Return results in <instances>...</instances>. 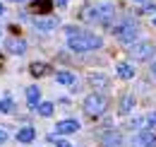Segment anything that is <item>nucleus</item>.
Wrapping results in <instances>:
<instances>
[{
    "label": "nucleus",
    "instance_id": "nucleus-13",
    "mask_svg": "<svg viewBox=\"0 0 156 147\" xmlns=\"http://www.w3.org/2000/svg\"><path fill=\"white\" fill-rule=\"evenodd\" d=\"M34 135H36L34 128H29V126H27V128H22L20 133H17V140H20V142H31V140H34Z\"/></svg>",
    "mask_w": 156,
    "mask_h": 147
},
{
    "label": "nucleus",
    "instance_id": "nucleus-5",
    "mask_svg": "<svg viewBox=\"0 0 156 147\" xmlns=\"http://www.w3.org/2000/svg\"><path fill=\"white\" fill-rule=\"evenodd\" d=\"M130 55H132L135 60H147V58H151V55H154V46H151V43H147V41L135 43V46L130 48Z\"/></svg>",
    "mask_w": 156,
    "mask_h": 147
},
{
    "label": "nucleus",
    "instance_id": "nucleus-25",
    "mask_svg": "<svg viewBox=\"0 0 156 147\" xmlns=\"http://www.w3.org/2000/svg\"><path fill=\"white\" fill-rule=\"evenodd\" d=\"M55 5H58V7H65V5H67V0H55Z\"/></svg>",
    "mask_w": 156,
    "mask_h": 147
},
{
    "label": "nucleus",
    "instance_id": "nucleus-20",
    "mask_svg": "<svg viewBox=\"0 0 156 147\" xmlns=\"http://www.w3.org/2000/svg\"><path fill=\"white\" fill-rule=\"evenodd\" d=\"M31 73L34 75H48V65L46 63H34L31 65Z\"/></svg>",
    "mask_w": 156,
    "mask_h": 147
},
{
    "label": "nucleus",
    "instance_id": "nucleus-14",
    "mask_svg": "<svg viewBox=\"0 0 156 147\" xmlns=\"http://www.w3.org/2000/svg\"><path fill=\"white\" fill-rule=\"evenodd\" d=\"M27 99H29V104L36 109V106H39V87H29V89H27Z\"/></svg>",
    "mask_w": 156,
    "mask_h": 147
},
{
    "label": "nucleus",
    "instance_id": "nucleus-22",
    "mask_svg": "<svg viewBox=\"0 0 156 147\" xmlns=\"http://www.w3.org/2000/svg\"><path fill=\"white\" fill-rule=\"evenodd\" d=\"M154 10H156V5H151V2H149V5H144V10H142V12H147V15H151Z\"/></svg>",
    "mask_w": 156,
    "mask_h": 147
},
{
    "label": "nucleus",
    "instance_id": "nucleus-15",
    "mask_svg": "<svg viewBox=\"0 0 156 147\" xmlns=\"http://www.w3.org/2000/svg\"><path fill=\"white\" fill-rule=\"evenodd\" d=\"M41 116H53V104L51 101H39V106H36Z\"/></svg>",
    "mask_w": 156,
    "mask_h": 147
},
{
    "label": "nucleus",
    "instance_id": "nucleus-16",
    "mask_svg": "<svg viewBox=\"0 0 156 147\" xmlns=\"http://www.w3.org/2000/svg\"><path fill=\"white\" fill-rule=\"evenodd\" d=\"M55 80H58L60 85H75V75L72 73H58Z\"/></svg>",
    "mask_w": 156,
    "mask_h": 147
},
{
    "label": "nucleus",
    "instance_id": "nucleus-9",
    "mask_svg": "<svg viewBox=\"0 0 156 147\" xmlns=\"http://www.w3.org/2000/svg\"><path fill=\"white\" fill-rule=\"evenodd\" d=\"M135 145H139V147H154L156 145V133H151V130H142V133L135 138Z\"/></svg>",
    "mask_w": 156,
    "mask_h": 147
},
{
    "label": "nucleus",
    "instance_id": "nucleus-18",
    "mask_svg": "<svg viewBox=\"0 0 156 147\" xmlns=\"http://www.w3.org/2000/svg\"><path fill=\"white\" fill-rule=\"evenodd\" d=\"M0 111L2 113H12L15 111V101L12 99H0Z\"/></svg>",
    "mask_w": 156,
    "mask_h": 147
},
{
    "label": "nucleus",
    "instance_id": "nucleus-10",
    "mask_svg": "<svg viewBox=\"0 0 156 147\" xmlns=\"http://www.w3.org/2000/svg\"><path fill=\"white\" fill-rule=\"evenodd\" d=\"M5 48H7L10 53L20 55V53H24V51H27V43H24L22 39H7V41H5Z\"/></svg>",
    "mask_w": 156,
    "mask_h": 147
},
{
    "label": "nucleus",
    "instance_id": "nucleus-4",
    "mask_svg": "<svg viewBox=\"0 0 156 147\" xmlns=\"http://www.w3.org/2000/svg\"><path fill=\"white\" fill-rule=\"evenodd\" d=\"M113 15H115V7L113 5H98L96 12H91V19H96L98 24H111V19H113Z\"/></svg>",
    "mask_w": 156,
    "mask_h": 147
},
{
    "label": "nucleus",
    "instance_id": "nucleus-1",
    "mask_svg": "<svg viewBox=\"0 0 156 147\" xmlns=\"http://www.w3.org/2000/svg\"><path fill=\"white\" fill-rule=\"evenodd\" d=\"M67 43H70V48L77 51V53L94 51V48H101V46H103L101 36H96L94 32H87V29H77V27H70V29H67Z\"/></svg>",
    "mask_w": 156,
    "mask_h": 147
},
{
    "label": "nucleus",
    "instance_id": "nucleus-30",
    "mask_svg": "<svg viewBox=\"0 0 156 147\" xmlns=\"http://www.w3.org/2000/svg\"><path fill=\"white\" fill-rule=\"evenodd\" d=\"M137 2H139V0H137Z\"/></svg>",
    "mask_w": 156,
    "mask_h": 147
},
{
    "label": "nucleus",
    "instance_id": "nucleus-29",
    "mask_svg": "<svg viewBox=\"0 0 156 147\" xmlns=\"http://www.w3.org/2000/svg\"><path fill=\"white\" fill-rule=\"evenodd\" d=\"M154 24H156V17H154Z\"/></svg>",
    "mask_w": 156,
    "mask_h": 147
},
{
    "label": "nucleus",
    "instance_id": "nucleus-26",
    "mask_svg": "<svg viewBox=\"0 0 156 147\" xmlns=\"http://www.w3.org/2000/svg\"><path fill=\"white\" fill-rule=\"evenodd\" d=\"M151 75L156 77V60H154V65H151Z\"/></svg>",
    "mask_w": 156,
    "mask_h": 147
},
{
    "label": "nucleus",
    "instance_id": "nucleus-27",
    "mask_svg": "<svg viewBox=\"0 0 156 147\" xmlns=\"http://www.w3.org/2000/svg\"><path fill=\"white\" fill-rule=\"evenodd\" d=\"M2 12H5V7H2V5H0V17H2Z\"/></svg>",
    "mask_w": 156,
    "mask_h": 147
},
{
    "label": "nucleus",
    "instance_id": "nucleus-6",
    "mask_svg": "<svg viewBox=\"0 0 156 147\" xmlns=\"http://www.w3.org/2000/svg\"><path fill=\"white\" fill-rule=\"evenodd\" d=\"M34 27L36 29H41V32H51V29H55L58 27V17H53V15H48V17H36L34 19Z\"/></svg>",
    "mask_w": 156,
    "mask_h": 147
},
{
    "label": "nucleus",
    "instance_id": "nucleus-11",
    "mask_svg": "<svg viewBox=\"0 0 156 147\" xmlns=\"http://www.w3.org/2000/svg\"><path fill=\"white\" fill-rule=\"evenodd\" d=\"M135 106V96L132 94H122L120 96V113H130Z\"/></svg>",
    "mask_w": 156,
    "mask_h": 147
},
{
    "label": "nucleus",
    "instance_id": "nucleus-21",
    "mask_svg": "<svg viewBox=\"0 0 156 147\" xmlns=\"http://www.w3.org/2000/svg\"><path fill=\"white\" fill-rule=\"evenodd\" d=\"M147 123H149V126H156V111H154V113H149V116H147Z\"/></svg>",
    "mask_w": 156,
    "mask_h": 147
},
{
    "label": "nucleus",
    "instance_id": "nucleus-8",
    "mask_svg": "<svg viewBox=\"0 0 156 147\" xmlns=\"http://www.w3.org/2000/svg\"><path fill=\"white\" fill-rule=\"evenodd\" d=\"M55 130H58V135H70V133H77V130H79V121H75V118L60 121L58 126H55Z\"/></svg>",
    "mask_w": 156,
    "mask_h": 147
},
{
    "label": "nucleus",
    "instance_id": "nucleus-7",
    "mask_svg": "<svg viewBox=\"0 0 156 147\" xmlns=\"http://www.w3.org/2000/svg\"><path fill=\"white\" fill-rule=\"evenodd\" d=\"M101 145L103 147H120L122 145V135L115 133V130H108V133L101 135Z\"/></svg>",
    "mask_w": 156,
    "mask_h": 147
},
{
    "label": "nucleus",
    "instance_id": "nucleus-24",
    "mask_svg": "<svg viewBox=\"0 0 156 147\" xmlns=\"http://www.w3.org/2000/svg\"><path fill=\"white\" fill-rule=\"evenodd\" d=\"M5 140H7V133H5V130H0V145H2Z\"/></svg>",
    "mask_w": 156,
    "mask_h": 147
},
{
    "label": "nucleus",
    "instance_id": "nucleus-3",
    "mask_svg": "<svg viewBox=\"0 0 156 147\" xmlns=\"http://www.w3.org/2000/svg\"><path fill=\"white\" fill-rule=\"evenodd\" d=\"M108 106V101H106V96H101V94H89L87 99H84V111L89 113V116H101L103 111Z\"/></svg>",
    "mask_w": 156,
    "mask_h": 147
},
{
    "label": "nucleus",
    "instance_id": "nucleus-2",
    "mask_svg": "<svg viewBox=\"0 0 156 147\" xmlns=\"http://www.w3.org/2000/svg\"><path fill=\"white\" fill-rule=\"evenodd\" d=\"M113 34L120 43H135L137 34H139V27H137L132 19H122L120 24H113Z\"/></svg>",
    "mask_w": 156,
    "mask_h": 147
},
{
    "label": "nucleus",
    "instance_id": "nucleus-17",
    "mask_svg": "<svg viewBox=\"0 0 156 147\" xmlns=\"http://www.w3.org/2000/svg\"><path fill=\"white\" fill-rule=\"evenodd\" d=\"M51 5H53L51 0H36V2H34V10H36V12H48Z\"/></svg>",
    "mask_w": 156,
    "mask_h": 147
},
{
    "label": "nucleus",
    "instance_id": "nucleus-19",
    "mask_svg": "<svg viewBox=\"0 0 156 147\" xmlns=\"http://www.w3.org/2000/svg\"><path fill=\"white\" fill-rule=\"evenodd\" d=\"M89 82H91V85H94V87H106V85H108V80H106V77H103V75H89Z\"/></svg>",
    "mask_w": 156,
    "mask_h": 147
},
{
    "label": "nucleus",
    "instance_id": "nucleus-12",
    "mask_svg": "<svg viewBox=\"0 0 156 147\" xmlns=\"http://www.w3.org/2000/svg\"><path fill=\"white\" fill-rule=\"evenodd\" d=\"M118 75H120L122 80H130V77L135 75V68H132L130 63H120V65H118Z\"/></svg>",
    "mask_w": 156,
    "mask_h": 147
},
{
    "label": "nucleus",
    "instance_id": "nucleus-28",
    "mask_svg": "<svg viewBox=\"0 0 156 147\" xmlns=\"http://www.w3.org/2000/svg\"><path fill=\"white\" fill-rule=\"evenodd\" d=\"M10 2H27V0H10Z\"/></svg>",
    "mask_w": 156,
    "mask_h": 147
},
{
    "label": "nucleus",
    "instance_id": "nucleus-23",
    "mask_svg": "<svg viewBox=\"0 0 156 147\" xmlns=\"http://www.w3.org/2000/svg\"><path fill=\"white\" fill-rule=\"evenodd\" d=\"M55 147H75V145H72L70 140H58V145H55Z\"/></svg>",
    "mask_w": 156,
    "mask_h": 147
}]
</instances>
